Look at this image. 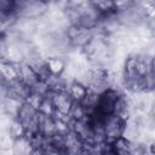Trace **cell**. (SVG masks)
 I'll return each instance as SVG.
<instances>
[{"label": "cell", "instance_id": "1", "mask_svg": "<svg viewBox=\"0 0 155 155\" xmlns=\"http://www.w3.org/2000/svg\"><path fill=\"white\" fill-rule=\"evenodd\" d=\"M17 119L23 124L25 132H27V137H33L35 134L39 133V119H40V113L38 109H35L34 107H31L29 103L24 102L21 108L17 114Z\"/></svg>", "mask_w": 155, "mask_h": 155}, {"label": "cell", "instance_id": "2", "mask_svg": "<svg viewBox=\"0 0 155 155\" xmlns=\"http://www.w3.org/2000/svg\"><path fill=\"white\" fill-rule=\"evenodd\" d=\"M126 120H124L120 116L116 115H109L107 116L103 126V133H104V139L105 143L113 144L116 139L121 138L124 134Z\"/></svg>", "mask_w": 155, "mask_h": 155}, {"label": "cell", "instance_id": "3", "mask_svg": "<svg viewBox=\"0 0 155 155\" xmlns=\"http://www.w3.org/2000/svg\"><path fill=\"white\" fill-rule=\"evenodd\" d=\"M65 35L69 39L73 48L82 50L93 39L94 33L91 29H86V28H82L75 24H70L65 29Z\"/></svg>", "mask_w": 155, "mask_h": 155}, {"label": "cell", "instance_id": "4", "mask_svg": "<svg viewBox=\"0 0 155 155\" xmlns=\"http://www.w3.org/2000/svg\"><path fill=\"white\" fill-rule=\"evenodd\" d=\"M120 93H122V92H120L115 88H109L105 92H103L102 94H99L96 111H98V113H101L102 115H105V116L113 115L115 103H116Z\"/></svg>", "mask_w": 155, "mask_h": 155}, {"label": "cell", "instance_id": "5", "mask_svg": "<svg viewBox=\"0 0 155 155\" xmlns=\"http://www.w3.org/2000/svg\"><path fill=\"white\" fill-rule=\"evenodd\" d=\"M50 96L52 98V103L54 105L56 113L70 116V111L73 109L74 101L71 99L69 93L67 91H58V92H52Z\"/></svg>", "mask_w": 155, "mask_h": 155}, {"label": "cell", "instance_id": "6", "mask_svg": "<svg viewBox=\"0 0 155 155\" xmlns=\"http://www.w3.org/2000/svg\"><path fill=\"white\" fill-rule=\"evenodd\" d=\"M0 74H1V82L10 85L19 80V64H15L7 61H1Z\"/></svg>", "mask_w": 155, "mask_h": 155}, {"label": "cell", "instance_id": "7", "mask_svg": "<svg viewBox=\"0 0 155 155\" xmlns=\"http://www.w3.org/2000/svg\"><path fill=\"white\" fill-rule=\"evenodd\" d=\"M19 80L31 88H34L40 82L39 75L27 62H22L19 64Z\"/></svg>", "mask_w": 155, "mask_h": 155}, {"label": "cell", "instance_id": "8", "mask_svg": "<svg viewBox=\"0 0 155 155\" xmlns=\"http://www.w3.org/2000/svg\"><path fill=\"white\" fill-rule=\"evenodd\" d=\"M57 133V125L53 116H47L40 114L39 119V134L45 138H50Z\"/></svg>", "mask_w": 155, "mask_h": 155}, {"label": "cell", "instance_id": "9", "mask_svg": "<svg viewBox=\"0 0 155 155\" xmlns=\"http://www.w3.org/2000/svg\"><path fill=\"white\" fill-rule=\"evenodd\" d=\"M88 87L85 86L84 84L74 80L68 84V88L67 92L69 93V96L71 97V99L74 101V103H81L84 101V98L87 96L88 93Z\"/></svg>", "mask_w": 155, "mask_h": 155}, {"label": "cell", "instance_id": "10", "mask_svg": "<svg viewBox=\"0 0 155 155\" xmlns=\"http://www.w3.org/2000/svg\"><path fill=\"white\" fill-rule=\"evenodd\" d=\"M47 69L51 75L54 76H62L67 65V59L62 56H52L46 59Z\"/></svg>", "mask_w": 155, "mask_h": 155}, {"label": "cell", "instance_id": "11", "mask_svg": "<svg viewBox=\"0 0 155 155\" xmlns=\"http://www.w3.org/2000/svg\"><path fill=\"white\" fill-rule=\"evenodd\" d=\"M33 149H34V145L31 143V139L27 136L13 140V145H12L13 155H30Z\"/></svg>", "mask_w": 155, "mask_h": 155}, {"label": "cell", "instance_id": "12", "mask_svg": "<svg viewBox=\"0 0 155 155\" xmlns=\"http://www.w3.org/2000/svg\"><path fill=\"white\" fill-rule=\"evenodd\" d=\"M92 5L94 6V8L98 11V13H99L102 17L109 16V15H113V13H116L115 1H109V0L92 1Z\"/></svg>", "mask_w": 155, "mask_h": 155}, {"label": "cell", "instance_id": "13", "mask_svg": "<svg viewBox=\"0 0 155 155\" xmlns=\"http://www.w3.org/2000/svg\"><path fill=\"white\" fill-rule=\"evenodd\" d=\"M7 132H8V134H10L13 139H17V138L24 137V136L27 134V132H25V128H24L23 124H22L17 117H15V119L11 121V124H10V127H8Z\"/></svg>", "mask_w": 155, "mask_h": 155}, {"label": "cell", "instance_id": "14", "mask_svg": "<svg viewBox=\"0 0 155 155\" xmlns=\"http://www.w3.org/2000/svg\"><path fill=\"white\" fill-rule=\"evenodd\" d=\"M54 105L52 103V98L51 96H45L40 107H39V113L42 115H47V116H53L54 115Z\"/></svg>", "mask_w": 155, "mask_h": 155}, {"label": "cell", "instance_id": "15", "mask_svg": "<svg viewBox=\"0 0 155 155\" xmlns=\"http://www.w3.org/2000/svg\"><path fill=\"white\" fill-rule=\"evenodd\" d=\"M139 4L144 11L147 21L148 22L155 21V1H140Z\"/></svg>", "mask_w": 155, "mask_h": 155}, {"label": "cell", "instance_id": "16", "mask_svg": "<svg viewBox=\"0 0 155 155\" xmlns=\"http://www.w3.org/2000/svg\"><path fill=\"white\" fill-rule=\"evenodd\" d=\"M88 116V114L86 113V110L84 109V107L80 103H74L73 109L70 111V117L71 120H84Z\"/></svg>", "mask_w": 155, "mask_h": 155}, {"label": "cell", "instance_id": "17", "mask_svg": "<svg viewBox=\"0 0 155 155\" xmlns=\"http://www.w3.org/2000/svg\"><path fill=\"white\" fill-rule=\"evenodd\" d=\"M45 154L44 155H67L65 150L63 149H56V148H46L44 149Z\"/></svg>", "mask_w": 155, "mask_h": 155}, {"label": "cell", "instance_id": "18", "mask_svg": "<svg viewBox=\"0 0 155 155\" xmlns=\"http://www.w3.org/2000/svg\"><path fill=\"white\" fill-rule=\"evenodd\" d=\"M101 155H116V153L113 150V148H111V144L104 143V144H103V147H102V151H101Z\"/></svg>", "mask_w": 155, "mask_h": 155}, {"label": "cell", "instance_id": "19", "mask_svg": "<svg viewBox=\"0 0 155 155\" xmlns=\"http://www.w3.org/2000/svg\"><path fill=\"white\" fill-rule=\"evenodd\" d=\"M150 74L155 78V54L150 58Z\"/></svg>", "mask_w": 155, "mask_h": 155}, {"label": "cell", "instance_id": "20", "mask_svg": "<svg viewBox=\"0 0 155 155\" xmlns=\"http://www.w3.org/2000/svg\"><path fill=\"white\" fill-rule=\"evenodd\" d=\"M45 154V150L42 148H34L33 151L30 153V155H44Z\"/></svg>", "mask_w": 155, "mask_h": 155}, {"label": "cell", "instance_id": "21", "mask_svg": "<svg viewBox=\"0 0 155 155\" xmlns=\"http://www.w3.org/2000/svg\"><path fill=\"white\" fill-rule=\"evenodd\" d=\"M148 148H149L150 155H155V140H151V142L148 144Z\"/></svg>", "mask_w": 155, "mask_h": 155}, {"label": "cell", "instance_id": "22", "mask_svg": "<svg viewBox=\"0 0 155 155\" xmlns=\"http://www.w3.org/2000/svg\"><path fill=\"white\" fill-rule=\"evenodd\" d=\"M149 115H150V117L155 121V101L153 102V104H151V107H150V110H149Z\"/></svg>", "mask_w": 155, "mask_h": 155}]
</instances>
